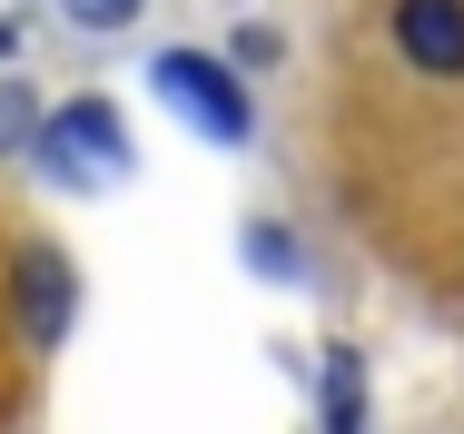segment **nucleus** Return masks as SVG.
<instances>
[{"mask_svg": "<svg viewBox=\"0 0 464 434\" xmlns=\"http://www.w3.org/2000/svg\"><path fill=\"white\" fill-rule=\"evenodd\" d=\"M149 89L179 109V129L218 139V149H247V139H257V99H247V80H237L227 60H208V50H159Z\"/></svg>", "mask_w": 464, "mask_h": 434, "instance_id": "nucleus-1", "label": "nucleus"}, {"mask_svg": "<svg viewBox=\"0 0 464 434\" xmlns=\"http://www.w3.org/2000/svg\"><path fill=\"white\" fill-rule=\"evenodd\" d=\"M40 169L60 178V188H109V178L139 169V149H129V129H119L109 99H60L40 119Z\"/></svg>", "mask_w": 464, "mask_h": 434, "instance_id": "nucleus-2", "label": "nucleus"}, {"mask_svg": "<svg viewBox=\"0 0 464 434\" xmlns=\"http://www.w3.org/2000/svg\"><path fill=\"white\" fill-rule=\"evenodd\" d=\"M10 316H20L30 346H60V336H70V316H80V276H70L60 247H20V257H10Z\"/></svg>", "mask_w": 464, "mask_h": 434, "instance_id": "nucleus-3", "label": "nucleus"}, {"mask_svg": "<svg viewBox=\"0 0 464 434\" xmlns=\"http://www.w3.org/2000/svg\"><path fill=\"white\" fill-rule=\"evenodd\" d=\"M395 50L425 80H464V0H395Z\"/></svg>", "mask_w": 464, "mask_h": 434, "instance_id": "nucleus-4", "label": "nucleus"}, {"mask_svg": "<svg viewBox=\"0 0 464 434\" xmlns=\"http://www.w3.org/2000/svg\"><path fill=\"white\" fill-rule=\"evenodd\" d=\"M316 415H326V434H366V355L356 346L326 355V405Z\"/></svg>", "mask_w": 464, "mask_h": 434, "instance_id": "nucleus-5", "label": "nucleus"}, {"mask_svg": "<svg viewBox=\"0 0 464 434\" xmlns=\"http://www.w3.org/2000/svg\"><path fill=\"white\" fill-rule=\"evenodd\" d=\"M247 266H257V276H306V257H296V237H277L267 217L247 227Z\"/></svg>", "mask_w": 464, "mask_h": 434, "instance_id": "nucleus-6", "label": "nucleus"}, {"mask_svg": "<svg viewBox=\"0 0 464 434\" xmlns=\"http://www.w3.org/2000/svg\"><path fill=\"white\" fill-rule=\"evenodd\" d=\"M60 10H70L80 30H129V20H139V0H60Z\"/></svg>", "mask_w": 464, "mask_h": 434, "instance_id": "nucleus-7", "label": "nucleus"}]
</instances>
